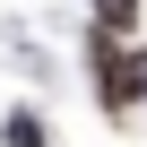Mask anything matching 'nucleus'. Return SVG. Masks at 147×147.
Instances as JSON below:
<instances>
[{"instance_id":"f257e3e1","label":"nucleus","mask_w":147,"mask_h":147,"mask_svg":"<svg viewBox=\"0 0 147 147\" xmlns=\"http://www.w3.org/2000/svg\"><path fill=\"white\" fill-rule=\"evenodd\" d=\"M87 78H95V104H104V113H130V104L147 95V52H138L130 35L95 26V43H87Z\"/></svg>"},{"instance_id":"f03ea898","label":"nucleus","mask_w":147,"mask_h":147,"mask_svg":"<svg viewBox=\"0 0 147 147\" xmlns=\"http://www.w3.org/2000/svg\"><path fill=\"white\" fill-rule=\"evenodd\" d=\"M0 138H9V147H52V121H43L35 104H18L9 121H0Z\"/></svg>"},{"instance_id":"7ed1b4c3","label":"nucleus","mask_w":147,"mask_h":147,"mask_svg":"<svg viewBox=\"0 0 147 147\" xmlns=\"http://www.w3.org/2000/svg\"><path fill=\"white\" fill-rule=\"evenodd\" d=\"M95 26H113V35H130V26H138V0H95Z\"/></svg>"}]
</instances>
